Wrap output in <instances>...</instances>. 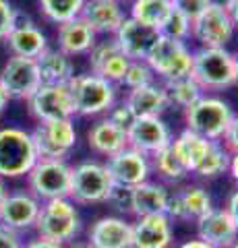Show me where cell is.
Returning a JSON list of instances; mask_svg holds the SVG:
<instances>
[{
	"instance_id": "f546056e",
	"label": "cell",
	"mask_w": 238,
	"mask_h": 248,
	"mask_svg": "<svg viewBox=\"0 0 238 248\" xmlns=\"http://www.w3.org/2000/svg\"><path fill=\"white\" fill-rule=\"evenodd\" d=\"M164 89L168 95L170 106H176L180 110H187L189 106H193L201 95H205V91L199 87V83L193 77H180V79L164 81Z\"/></svg>"
},
{
	"instance_id": "8fae6325",
	"label": "cell",
	"mask_w": 238,
	"mask_h": 248,
	"mask_svg": "<svg viewBox=\"0 0 238 248\" xmlns=\"http://www.w3.org/2000/svg\"><path fill=\"white\" fill-rule=\"evenodd\" d=\"M0 85L6 91L9 99L27 102L42 85V77L40 71H37L35 58L11 56L4 62L2 71H0Z\"/></svg>"
},
{
	"instance_id": "11a10c76",
	"label": "cell",
	"mask_w": 238,
	"mask_h": 248,
	"mask_svg": "<svg viewBox=\"0 0 238 248\" xmlns=\"http://www.w3.org/2000/svg\"><path fill=\"white\" fill-rule=\"evenodd\" d=\"M230 248H238V240H236V242H234L232 246H230Z\"/></svg>"
},
{
	"instance_id": "e575fe53",
	"label": "cell",
	"mask_w": 238,
	"mask_h": 248,
	"mask_svg": "<svg viewBox=\"0 0 238 248\" xmlns=\"http://www.w3.org/2000/svg\"><path fill=\"white\" fill-rule=\"evenodd\" d=\"M190 31H193V23L172 6L170 15H168L166 21L162 23V27H159V35L172 37V40H180V42H189Z\"/></svg>"
},
{
	"instance_id": "7a4b0ae2",
	"label": "cell",
	"mask_w": 238,
	"mask_h": 248,
	"mask_svg": "<svg viewBox=\"0 0 238 248\" xmlns=\"http://www.w3.org/2000/svg\"><path fill=\"white\" fill-rule=\"evenodd\" d=\"M190 77L205 93H218L236 85L234 54L226 48H197Z\"/></svg>"
},
{
	"instance_id": "816d5d0a",
	"label": "cell",
	"mask_w": 238,
	"mask_h": 248,
	"mask_svg": "<svg viewBox=\"0 0 238 248\" xmlns=\"http://www.w3.org/2000/svg\"><path fill=\"white\" fill-rule=\"evenodd\" d=\"M211 6H220V9H228L232 4V0H209Z\"/></svg>"
},
{
	"instance_id": "4fadbf2b",
	"label": "cell",
	"mask_w": 238,
	"mask_h": 248,
	"mask_svg": "<svg viewBox=\"0 0 238 248\" xmlns=\"http://www.w3.org/2000/svg\"><path fill=\"white\" fill-rule=\"evenodd\" d=\"M234 31L228 9L209 6L201 17L193 21L190 37L199 42V48H226V44L232 42Z\"/></svg>"
},
{
	"instance_id": "9f6ffc18",
	"label": "cell",
	"mask_w": 238,
	"mask_h": 248,
	"mask_svg": "<svg viewBox=\"0 0 238 248\" xmlns=\"http://www.w3.org/2000/svg\"><path fill=\"white\" fill-rule=\"evenodd\" d=\"M118 2H127V0H118Z\"/></svg>"
},
{
	"instance_id": "ba28073f",
	"label": "cell",
	"mask_w": 238,
	"mask_h": 248,
	"mask_svg": "<svg viewBox=\"0 0 238 248\" xmlns=\"http://www.w3.org/2000/svg\"><path fill=\"white\" fill-rule=\"evenodd\" d=\"M145 62L149 64L156 77H162L164 81L189 77L193 68V52L187 42L172 40V37L159 35L156 44L151 46Z\"/></svg>"
},
{
	"instance_id": "52a82bcc",
	"label": "cell",
	"mask_w": 238,
	"mask_h": 248,
	"mask_svg": "<svg viewBox=\"0 0 238 248\" xmlns=\"http://www.w3.org/2000/svg\"><path fill=\"white\" fill-rule=\"evenodd\" d=\"M71 172L73 166H68L66 159L40 157L25 176L27 190L42 203L44 201L68 197V192H71Z\"/></svg>"
},
{
	"instance_id": "484cf974",
	"label": "cell",
	"mask_w": 238,
	"mask_h": 248,
	"mask_svg": "<svg viewBox=\"0 0 238 248\" xmlns=\"http://www.w3.org/2000/svg\"><path fill=\"white\" fill-rule=\"evenodd\" d=\"M87 145L94 153L102 155V157H110V155L128 147V141L125 130L114 126L108 118H102L87 130Z\"/></svg>"
},
{
	"instance_id": "bcb514c9",
	"label": "cell",
	"mask_w": 238,
	"mask_h": 248,
	"mask_svg": "<svg viewBox=\"0 0 238 248\" xmlns=\"http://www.w3.org/2000/svg\"><path fill=\"white\" fill-rule=\"evenodd\" d=\"M228 174L232 178V182L238 188V153H230V166H228Z\"/></svg>"
},
{
	"instance_id": "1f68e13d",
	"label": "cell",
	"mask_w": 238,
	"mask_h": 248,
	"mask_svg": "<svg viewBox=\"0 0 238 248\" xmlns=\"http://www.w3.org/2000/svg\"><path fill=\"white\" fill-rule=\"evenodd\" d=\"M228 166H230V151L220 141H213L209 151L199 161V166L195 168L193 174L197 178H203V180H213V178H220L222 174H226Z\"/></svg>"
},
{
	"instance_id": "60d3db41",
	"label": "cell",
	"mask_w": 238,
	"mask_h": 248,
	"mask_svg": "<svg viewBox=\"0 0 238 248\" xmlns=\"http://www.w3.org/2000/svg\"><path fill=\"white\" fill-rule=\"evenodd\" d=\"M166 215L170 217L172 221H187V215H184V207L180 201V192H170V199H168V209Z\"/></svg>"
},
{
	"instance_id": "ee69618b",
	"label": "cell",
	"mask_w": 238,
	"mask_h": 248,
	"mask_svg": "<svg viewBox=\"0 0 238 248\" xmlns=\"http://www.w3.org/2000/svg\"><path fill=\"white\" fill-rule=\"evenodd\" d=\"M23 248H66L64 244H56L52 240H46V238H40L37 236L35 240H29V242L23 244Z\"/></svg>"
},
{
	"instance_id": "f907efd6",
	"label": "cell",
	"mask_w": 238,
	"mask_h": 248,
	"mask_svg": "<svg viewBox=\"0 0 238 248\" xmlns=\"http://www.w3.org/2000/svg\"><path fill=\"white\" fill-rule=\"evenodd\" d=\"M6 195H9V188H6V180L4 178H0V203L6 199Z\"/></svg>"
},
{
	"instance_id": "7402d4cb",
	"label": "cell",
	"mask_w": 238,
	"mask_h": 248,
	"mask_svg": "<svg viewBox=\"0 0 238 248\" xmlns=\"http://www.w3.org/2000/svg\"><path fill=\"white\" fill-rule=\"evenodd\" d=\"M56 42L58 50L73 58L81 56V54H89V50L97 42V33L81 17H77L66 23H60L56 29Z\"/></svg>"
},
{
	"instance_id": "f5cc1de1",
	"label": "cell",
	"mask_w": 238,
	"mask_h": 248,
	"mask_svg": "<svg viewBox=\"0 0 238 248\" xmlns=\"http://www.w3.org/2000/svg\"><path fill=\"white\" fill-rule=\"evenodd\" d=\"M234 71H236V85H238V54H234Z\"/></svg>"
},
{
	"instance_id": "3957f363",
	"label": "cell",
	"mask_w": 238,
	"mask_h": 248,
	"mask_svg": "<svg viewBox=\"0 0 238 248\" xmlns=\"http://www.w3.org/2000/svg\"><path fill=\"white\" fill-rule=\"evenodd\" d=\"M182 114L189 130L205 137L207 141H220V143L234 118L230 104L218 95H209V93L201 95L193 106L182 110Z\"/></svg>"
},
{
	"instance_id": "7dc6e473",
	"label": "cell",
	"mask_w": 238,
	"mask_h": 248,
	"mask_svg": "<svg viewBox=\"0 0 238 248\" xmlns=\"http://www.w3.org/2000/svg\"><path fill=\"white\" fill-rule=\"evenodd\" d=\"M228 15L234 23V29H238V0H232V4L228 6Z\"/></svg>"
},
{
	"instance_id": "83f0119b",
	"label": "cell",
	"mask_w": 238,
	"mask_h": 248,
	"mask_svg": "<svg viewBox=\"0 0 238 248\" xmlns=\"http://www.w3.org/2000/svg\"><path fill=\"white\" fill-rule=\"evenodd\" d=\"M211 143L213 141H207L205 137L197 135V133H193V130H189V128H184L178 137L172 139L170 145H172L174 153L178 155L180 164L187 168V172L193 174L195 168L199 166V161H201L205 157V153L209 151Z\"/></svg>"
},
{
	"instance_id": "2e32d148",
	"label": "cell",
	"mask_w": 238,
	"mask_h": 248,
	"mask_svg": "<svg viewBox=\"0 0 238 248\" xmlns=\"http://www.w3.org/2000/svg\"><path fill=\"white\" fill-rule=\"evenodd\" d=\"M158 37H159L158 29L147 27L139 21L127 17L122 21V25L116 29V33L112 35V40L116 42L118 50L128 60H145Z\"/></svg>"
},
{
	"instance_id": "30bf717a",
	"label": "cell",
	"mask_w": 238,
	"mask_h": 248,
	"mask_svg": "<svg viewBox=\"0 0 238 248\" xmlns=\"http://www.w3.org/2000/svg\"><path fill=\"white\" fill-rule=\"evenodd\" d=\"M29 116L35 122H54L66 120L75 116L73 95L66 85H40L32 97L27 99Z\"/></svg>"
},
{
	"instance_id": "8992f818",
	"label": "cell",
	"mask_w": 238,
	"mask_h": 248,
	"mask_svg": "<svg viewBox=\"0 0 238 248\" xmlns=\"http://www.w3.org/2000/svg\"><path fill=\"white\" fill-rule=\"evenodd\" d=\"M114 188V182L102 161L87 159L77 164L71 172V192L68 199L77 205L106 203Z\"/></svg>"
},
{
	"instance_id": "9a60e30c",
	"label": "cell",
	"mask_w": 238,
	"mask_h": 248,
	"mask_svg": "<svg viewBox=\"0 0 238 248\" xmlns=\"http://www.w3.org/2000/svg\"><path fill=\"white\" fill-rule=\"evenodd\" d=\"M42 201H37L29 190H15L0 203V226L13 232L32 230L40 213Z\"/></svg>"
},
{
	"instance_id": "277c9868",
	"label": "cell",
	"mask_w": 238,
	"mask_h": 248,
	"mask_svg": "<svg viewBox=\"0 0 238 248\" xmlns=\"http://www.w3.org/2000/svg\"><path fill=\"white\" fill-rule=\"evenodd\" d=\"M68 89L73 95L75 116H85V118L108 114L110 108L116 104L118 95L116 85L94 73L75 75L68 81Z\"/></svg>"
},
{
	"instance_id": "f6af8a7d",
	"label": "cell",
	"mask_w": 238,
	"mask_h": 248,
	"mask_svg": "<svg viewBox=\"0 0 238 248\" xmlns=\"http://www.w3.org/2000/svg\"><path fill=\"white\" fill-rule=\"evenodd\" d=\"M226 211L230 213V217H232V221L236 223L238 228V188L232 192V195L228 197V203H226Z\"/></svg>"
},
{
	"instance_id": "d6986e66",
	"label": "cell",
	"mask_w": 238,
	"mask_h": 248,
	"mask_svg": "<svg viewBox=\"0 0 238 248\" xmlns=\"http://www.w3.org/2000/svg\"><path fill=\"white\" fill-rule=\"evenodd\" d=\"M172 219L164 213L137 217L133 223V248H172L174 228Z\"/></svg>"
},
{
	"instance_id": "5b68a950",
	"label": "cell",
	"mask_w": 238,
	"mask_h": 248,
	"mask_svg": "<svg viewBox=\"0 0 238 248\" xmlns=\"http://www.w3.org/2000/svg\"><path fill=\"white\" fill-rule=\"evenodd\" d=\"M40 159L32 133L17 126L0 128V178H21Z\"/></svg>"
},
{
	"instance_id": "e0dca14e",
	"label": "cell",
	"mask_w": 238,
	"mask_h": 248,
	"mask_svg": "<svg viewBox=\"0 0 238 248\" xmlns=\"http://www.w3.org/2000/svg\"><path fill=\"white\" fill-rule=\"evenodd\" d=\"M197 223V240L209 244L213 248H230L238 240V228L232 217L226 211V207L216 209L199 217Z\"/></svg>"
},
{
	"instance_id": "d4e9b609",
	"label": "cell",
	"mask_w": 238,
	"mask_h": 248,
	"mask_svg": "<svg viewBox=\"0 0 238 248\" xmlns=\"http://www.w3.org/2000/svg\"><path fill=\"white\" fill-rule=\"evenodd\" d=\"M125 104L130 108L135 118H143V116H162L170 102H168L164 85L149 83L139 89H130L125 97Z\"/></svg>"
},
{
	"instance_id": "9c48e42d",
	"label": "cell",
	"mask_w": 238,
	"mask_h": 248,
	"mask_svg": "<svg viewBox=\"0 0 238 248\" xmlns=\"http://www.w3.org/2000/svg\"><path fill=\"white\" fill-rule=\"evenodd\" d=\"M32 139L42 159H66V155L77 145V128L73 118L54 120V122H37L32 130Z\"/></svg>"
},
{
	"instance_id": "7bdbcfd3",
	"label": "cell",
	"mask_w": 238,
	"mask_h": 248,
	"mask_svg": "<svg viewBox=\"0 0 238 248\" xmlns=\"http://www.w3.org/2000/svg\"><path fill=\"white\" fill-rule=\"evenodd\" d=\"M0 248H23L21 236L13 230H6L0 226Z\"/></svg>"
},
{
	"instance_id": "74e56055",
	"label": "cell",
	"mask_w": 238,
	"mask_h": 248,
	"mask_svg": "<svg viewBox=\"0 0 238 248\" xmlns=\"http://www.w3.org/2000/svg\"><path fill=\"white\" fill-rule=\"evenodd\" d=\"M17 11L11 4V0H0V42L6 40V35L17 25Z\"/></svg>"
},
{
	"instance_id": "f35d334b",
	"label": "cell",
	"mask_w": 238,
	"mask_h": 248,
	"mask_svg": "<svg viewBox=\"0 0 238 248\" xmlns=\"http://www.w3.org/2000/svg\"><path fill=\"white\" fill-rule=\"evenodd\" d=\"M106 118H108L114 126H118V128H122L127 133V130L130 128V124L135 122V114L130 112V108L125 102H122V104H114Z\"/></svg>"
},
{
	"instance_id": "4dcf8cb0",
	"label": "cell",
	"mask_w": 238,
	"mask_h": 248,
	"mask_svg": "<svg viewBox=\"0 0 238 248\" xmlns=\"http://www.w3.org/2000/svg\"><path fill=\"white\" fill-rule=\"evenodd\" d=\"M149 164H151V172H156L164 182H180L189 176L187 168L180 164L178 155L174 153L172 145H168L162 151L149 155Z\"/></svg>"
},
{
	"instance_id": "836d02e7",
	"label": "cell",
	"mask_w": 238,
	"mask_h": 248,
	"mask_svg": "<svg viewBox=\"0 0 238 248\" xmlns=\"http://www.w3.org/2000/svg\"><path fill=\"white\" fill-rule=\"evenodd\" d=\"M180 201L184 207V215L187 221H197L199 217H203L205 213H209L213 209L211 195L207 192L203 186H189V188L180 190Z\"/></svg>"
},
{
	"instance_id": "ffe728a7",
	"label": "cell",
	"mask_w": 238,
	"mask_h": 248,
	"mask_svg": "<svg viewBox=\"0 0 238 248\" xmlns=\"http://www.w3.org/2000/svg\"><path fill=\"white\" fill-rule=\"evenodd\" d=\"M87 56H89V68L94 75L104 77V79H108L114 85L122 83V77H125L130 60L118 50L114 40L95 42V46L89 50Z\"/></svg>"
},
{
	"instance_id": "c3c4849f",
	"label": "cell",
	"mask_w": 238,
	"mask_h": 248,
	"mask_svg": "<svg viewBox=\"0 0 238 248\" xmlns=\"http://www.w3.org/2000/svg\"><path fill=\"white\" fill-rule=\"evenodd\" d=\"M178 248H213V246H209V244H205V242H201V240H189V242H184V244H180Z\"/></svg>"
},
{
	"instance_id": "f1b7e54d",
	"label": "cell",
	"mask_w": 238,
	"mask_h": 248,
	"mask_svg": "<svg viewBox=\"0 0 238 248\" xmlns=\"http://www.w3.org/2000/svg\"><path fill=\"white\" fill-rule=\"evenodd\" d=\"M170 11H172V0H130L128 17L159 31Z\"/></svg>"
},
{
	"instance_id": "6da1fadb",
	"label": "cell",
	"mask_w": 238,
	"mask_h": 248,
	"mask_svg": "<svg viewBox=\"0 0 238 248\" xmlns=\"http://www.w3.org/2000/svg\"><path fill=\"white\" fill-rule=\"evenodd\" d=\"M33 230L40 238L52 240L56 244H68L81 234V213L68 197L44 201L35 217Z\"/></svg>"
},
{
	"instance_id": "44dd1931",
	"label": "cell",
	"mask_w": 238,
	"mask_h": 248,
	"mask_svg": "<svg viewBox=\"0 0 238 248\" xmlns=\"http://www.w3.org/2000/svg\"><path fill=\"white\" fill-rule=\"evenodd\" d=\"M127 17L128 13L118 0H87L81 11V19L97 35H114Z\"/></svg>"
},
{
	"instance_id": "603a6c76",
	"label": "cell",
	"mask_w": 238,
	"mask_h": 248,
	"mask_svg": "<svg viewBox=\"0 0 238 248\" xmlns=\"http://www.w3.org/2000/svg\"><path fill=\"white\" fill-rule=\"evenodd\" d=\"M6 46L11 50V56H23V58H37L48 48V37L37 27L33 21H17V25L6 35Z\"/></svg>"
},
{
	"instance_id": "db71d44e",
	"label": "cell",
	"mask_w": 238,
	"mask_h": 248,
	"mask_svg": "<svg viewBox=\"0 0 238 248\" xmlns=\"http://www.w3.org/2000/svg\"><path fill=\"white\" fill-rule=\"evenodd\" d=\"M66 248H94V246H89V244H75V246H66Z\"/></svg>"
},
{
	"instance_id": "d590c367",
	"label": "cell",
	"mask_w": 238,
	"mask_h": 248,
	"mask_svg": "<svg viewBox=\"0 0 238 248\" xmlns=\"http://www.w3.org/2000/svg\"><path fill=\"white\" fill-rule=\"evenodd\" d=\"M149 83H156V75H153L147 62L145 60H130L127 73L122 77V85L130 91V89L145 87V85H149Z\"/></svg>"
},
{
	"instance_id": "7c38bea8",
	"label": "cell",
	"mask_w": 238,
	"mask_h": 248,
	"mask_svg": "<svg viewBox=\"0 0 238 248\" xmlns=\"http://www.w3.org/2000/svg\"><path fill=\"white\" fill-rule=\"evenodd\" d=\"M106 170L116 186H125V188H133V186L149 180L151 176V164L149 155L133 149V147H125L122 151L106 157Z\"/></svg>"
},
{
	"instance_id": "5bb4252c",
	"label": "cell",
	"mask_w": 238,
	"mask_h": 248,
	"mask_svg": "<svg viewBox=\"0 0 238 248\" xmlns=\"http://www.w3.org/2000/svg\"><path fill=\"white\" fill-rule=\"evenodd\" d=\"M127 141L133 149L153 155L172 143V133L162 116H143V118H135V122L130 124L127 130Z\"/></svg>"
},
{
	"instance_id": "ab89813d",
	"label": "cell",
	"mask_w": 238,
	"mask_h": 248,
	"mask_svg": "<svg viewBox=\"0 0 238 248\" xmlns=\"http://www.w3.org/2000/svg\"><path fill=\"white\" fill-rule=\"evenodd\" d=\"M106 203H112L118 211H128L130 209V188L114 184V188H112V192H110V197H108Z\"/></svg>"
},
{
	"instance_id": "cb8c5ba5",
	"label": "cell",
	"mask_w": 238,
	"mask_h": 248,
	"mask_svg": "<svg viewBox=\"0 0 238 248\" xmlns=\"http://www.w3.org/2000/svg\"><path fill=\"white\" fill-rule=\"evenodd\" d=\"M168 199H170V192L166 190L164 184L145 180L130 188V209L128 211L135 217L159 215V213L166 215Z\"/></svg>"
},
{
	"instance_id": "8d00e7d4",
	"label": "cell",
	"mask_w": 238,
	"mask_h": 248,
	"mask_svg": "<svg viewBox=\"0 0 238 248\" xmlns=\"http://www.w3.org/2000/svg\"><path fill=\"white\" fill-rule=\"evenodd\" d=\"M172 6L193 23L195 19L201 17L211 4H209V0H172Z\"/></svg>"
},
{
	"instance_id": "ac0fdd59",
	"label": "cell",
	"mask_w": 238,
	"mask_h": 248,
	"mask_svg": "<svg viewBox=\"0 0 238 248\" xmlns=\"http://www.w3.org/2000/svg\"><path fill=\"white\" fill-rule=\"evenodd\" d=\"M87 244L94 248H133V223L116 215H104L91 223Z\"/></svg>"
},
{
	"instance_id": "d6a6232c",
	"label": "cell",
	"mask_w": 238,
	"mask_h": 248,
	"mask_svg": "<svg viewBox=\"0 0 238 248\" xmlns=\"http://www.w3.org/2000/svg\"><path fill=\"white\" fill-rule=\"evenodd\" d=\"M85 2L87 0H37V6L46 21L60 25V23L81 17Z\"/></svg>"
},
{
	"instance_id": "b9f144b4",
	"label": "cell",
	"mask_w": 238,
	"mask_h": 248,
	"mask_svg": "<svg viewBox=\"0 0 238 248\" xmlns=\"http://www.w3.org/2000/svg\"><path fill=\"white\" fill-rule=\"evenodd\" d=\"M222 145H224L230 153H238V116H234L232 122H230L226 135L222 139Z\"/></svg>"
},
{
	"instance_id": "681fc988",
	"label": "cell",
	"mask_w": 238,
	"mask_h": 248,
	"mask_svg": "<svg viewBox=\"0 0 238 248\" xmlns=\"http://www.w3.org/2000/svg\"><path fill=\"white\" fill-rule=\"evenodd\" d=\"M9 95H6V91L2 89V85H0V116H2V112L6 110V106H9Z\"/></svg>"
},
{
	"instance_id": "4316f807",
	"label": "cell",
	"mask_w": 238,
	"mask_h": 248,
	"mask_svg": "<svg viewBox=\"0 0 238 248\" xmlns=\"http://www.w3.org/2000/svg\"><path fill=\"white\" fill-rule=\"evenodd\" d=\"M35 62L42 77V85H66L75 77L73 58L58 48H46L35 58Z\"/></svg>"
}]
</instances>
